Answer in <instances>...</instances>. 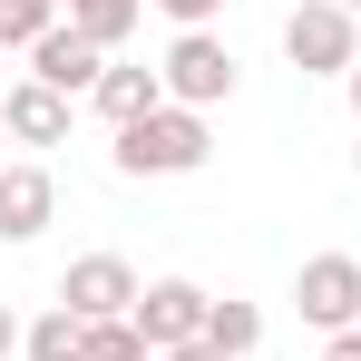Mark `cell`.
Masks as SVG:
<instances>
[{
    "mask_svg": "<svg viewBox=\"0 0 361 361\" xmlns=\"http://www.w3.org/2000/svg\"><path fill=\"white\" fill-rule=\"evenodd\" d=\"M352 166H361V147H352Z\"/></svg>",
    "mask_w": 361,
    "mask_h": 361,
    "instance_id": "obj_23",
    "label": "cell"
},
{
    "mask_svg": "<svg viewBox=\"0 0 361 361\" xmlns=\"http://www.w3.org/2000/svg\"><path fill=\"white\" fill-rule=\"evenodd\" d=\"M137 293H147V283H137V264H127V254H78V264L59 274V302L78 312V322H127Z\"/></svg>",
    "mask_w": 361,
    "mask_h": 361,
    "instance_id": "obj_6",
    "label": "cell"
},
{
    "mask_svg": "<svg viewBox=\"0 0 361 361\" xmlns=\"http://www.w3.org/2000/svg\"><path fill=\"white\" fill-rule=\"evenodd\" d=\"M88 361H157L137 342V322H88Z\"/></svg>",
    "mask_w": 361,
    "mask_h": 361,
    "instance_id": "obj_15",
    "label": "cell"
},
{
    "mask_svg": "<svg viewBox=\"0 0 361 361\" xmlns=\"http://www.w3.org/2000/svg\"><path fill=\"white\" fill-rule=\"evenodd\" d=\"M98 118H108V137L118 127H137V118H157L166 108V78L157 68H127V59H108V78H98V98H88Z\"/></svg>",
    "mask_w": 361,
    "mask_h": 361,
    "instance_id": "obj_10",
    "label": "cell"
},
{
    "mask_svg": "<svg viewBox=\"0 0 361 361\" xmlns=\"http://www.w3.org/2000/svg\"><path fill=\"white\" fill-rule=\"evenodd\" d=\"M68 108H78V98L39 88V78L0 88V127H10V147H59V137H68Z\"/></svg>",
    "mask_w": 361,
    "mask_h": 361,
    "instance_id": "obj_9",
    "label": "cell"
},
{
    "mask_svg": "<svg viewBox=\"0 0 361 361\" xmlns=\"http://www.w3.org/2000/svg\"><path fill=\"white\" fill-rule=\"evenodd\" d=\"M166 361H225V352H215V342H185V352H166Z\"/></svg>",
    "mask_w": 361,
    "mask_h": 361,
    "instance_id": "obj_19",
    "label": "cell"
},
{
    "mask_svg": "<svg viewBox=\"0 0 361 361\" xmlns=\"http://www.w3.org/2000/svg\"><path fill=\"white\" fill-rule=\"evenodd\" d=\"M49 225H59V176H49L39 157L0 166V244H39Z\"/></svg>",
    "mask_w": 361,
    "mask_h": 361,
    "instance_id": "obj_7",
    "label": "cell"
},
{
    "mask_svg": "<svg viewBox=\"0 0 361 361\" xmlns=\"http://www.w3.org/2000/svg\"><path fill=\"white\" fill-rule=\"evenodd\" d=\"M59 10H68V30H88L108 59H118L127 39H137V20H147V0H59Z\"/></svg>",
    "mask_w": 361,
    "mask_h": 361,
    "instance_id": "obj_11",
    "label": "cell"
},
{
    "mask_svg": "<svg viewBox=\"0 0 361 361\" xmlns=\"http://www.w3.org/2000/svg\"><path fill=\"white\" fill-rule=\"evenodd\" d=\"M293 312L322 332V342H332V332H361V264H352V254H302Z\"/></svg>",
    "mask_w": 361,
    "mask_h": 361,
    "instance_id": "obj_5",
    "label": "cell"
},
{
    "mask_svg": "<svg viewBox=\"0 0 361 361\" xmlns=\"http://www.w3.org/2000/svg\"><path fill=\"white\" fill-rule=\"evenodd\" d=\"M342 10H361V0H342Z\"/></svg>",
    "mask_w": 361,
    "mask_h": 361,
    "instance_id": "obj_22",
    "label": "cell"
},
{
    "mask_svg": "<svg viewBox=\"0 0 361 361\" xmlns=\"http://www.w3.org/2000/svg\"><path fill=\"white\" fill-rule=\"evenodd\" d=\"M322 361H361V332H332V342H322Z\"/></svg>",
    "mask_w": 361,
    "mask_h": 361,
    "instance_id": "obj_18",
    "label": "cell"
},
{
    "mask_svg": "<svg viewBox=\"0 0 361 361\" xmlns=\"http://www.w3.org/2000/svg\"><path fill=\"white\" fill-rule=\"evenodd\" d=\"M20 342H30V322H20V312H10V302H0V361L20 352Z\"/></svg>",
    "mask_w": 361,
    "mask_h": 361,
    "instance_id": "obj_17",
    "label": "cell"
},
{
    "mask_svg": "<svg viewBox=\"0 0 361 361\" xmlns=\"http://www.w3.org/2000/svg\"><path fill=\"white\" fill-rule=\"evenodd\" d=\"M157 10H166L176 30H215V10H225V0H157Z\"/></svg>",
    "mask_w": 361,
    "mask_h": 361,
    "instance_id": "obj_16",
    "label": "cell"
},
{
    "mask_svg": "<svg viewBox=\"0 0 361 361\" xmlns=\"http://www.w3.org/2000/svg\"><path fill=\"white\" fill-rule=\"evenodd\" d=\"M205 312H215V293H205L195 274H157V283L137 293L127 322H137V342H147V352L166 361V352H185V342H205Z\"/></svg>",
    "mask_w": 361,
    "mask_h": 361,
    "instance_id": "obj_4",
    "label": "cell"
},
{
    "mask_svg": "<svg viewBox=\"0 0 361 361\" xmlns=\"http://www.w3.org/2000/svg\"><path fill=\"white\" fill-rule=\"evenodd\" d=\"M157 78H166V98H176V108H195V118H205V108H225V98H235V49H225V39H215V30H176V39H166V59H157Z\"/></svg>",
    "mask_w": 361,
    "mask_h": 361,
    "instance_id": "obj_3",
    "label": "cell"
},
{
    "mask_svg": "<svg viewBox=\"0 0 361 361\" xmlns=\"http://www.w3.org/2000/svg\"><path fill=\"white\" fill-rule=\"evenodd\" d=\"M205 342H215V352H225V361H244V352H254V342H264V312H254V302H235V293H225V302H215V312H205Z\"/></svg>",
    "mask_w": 361,
    "mask_h": 361,
    "instance_id": "obj_13",
    "label": "cell"
},
{
    "mask_svg": "<svg viewBox=\"0 0 361 361\" xmlns=\"http://www.w3.org/2000/svg\"><path fill=\"white\" fill-rule=\"evenodd\" d=\"M30 78H39V88H59V98H98V78H108V49H98L88 30H68V20H59V30L30 49Z\"/></svg>",
    "mask_w": 361,
    "mask_h": 361,
    "instance_id": "obj_8",
    "label": "cell"
},
{
    "mask_svg": "<svg viewBox=\"0 0 361 361\" xmlns=\"http://www.w3.org/2000/svg\"><path fill=\"white\" fill-rule=\"evenodd\" d=\"M59 20H68L59 0H0V49H39Z\"/></svg>",
    "mask_w": 361,
    "mask_h": 361,
    "instance_id": "obj_14",
    "label": "cell"
},
{
    "mask_svg": "<svg viewBox=\"0 0 361 361\" xmlns=\"http://www.w3.org/2000/svg\"><path fill=\"white\" fill-rule=\"evenodd\" d=\"M0 137H10V127H0ZM0 166H10V157H0Z\"/></svg>",
    "mask_w": 361,
    "mask_h": 361,
    "instance_id": "obj_21",
    "label": "cell"
},
{
    "mask_svg": "<svg viewBox=\"0 0 361 361\" xmlns=\"http://www.w3.org/2000/svg\"><path fill=\"white\" fill-rule=\"evenodd\" d=\"M20 361H88V322H78L68 302H49V312L30 322V342H20Z\"/></svg>",
    "mask_w": 361,
    "mask_h": 361,
    "instance_id": "obj_12",
    "label": "cell"
},
{
    "mask_svg": "<svg viewBox=\"0 0 361 361\" xmlns=\"http://www.w3.org/2000/svg\"><path fill=\"white\" fill-rule=\"evenodd\" d=\"M342 88H352V118H361V68H352V78H342Z\"/></svg>",
    "mask_w": 361,
    "mask_h": 361,
    "instance_id": "obj_20",
    "label": "cell"
},
{
    "mask_svg": "<svg viewBox=\"0 0 361 361\" xmlns=\"http://www.w3.org/2000/svg\"><path fill=\"white\" fill-rule=\"evenodd\" d=\"M205 157H215V127L195 118V108H176V98H166L157 118L118 127V147H108V166H118V176H137V185H147V176H195Z\"/></svg>",
    "mask_w": 361,
    "mask_h": 361,
    "instance_id": "obj_1",
    "label": "cell"
},
{
    "mask_svg": "<svg viewBox=\"0 0 361 361\" xmlns=\"http://www.w3.org/2000/svg\"><path fill=\"white\" fill-rule=\"evenodd\" d=\"M283 59H293L302 78H352V68H361V10L302 0L293 20H283Z\"/></svg>",
    "mask_w": 361,
    "mask_h": 361,
    "instance_id": "obj_2",
    "label": "cell"
}]
</instances>
